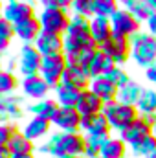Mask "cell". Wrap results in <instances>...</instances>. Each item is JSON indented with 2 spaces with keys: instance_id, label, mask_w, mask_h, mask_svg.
I'll return each mask as SVG.
<instances>
[{
  "instance_id": "52a82bcc",
  "label": "cell",
  "mask_w": 156,
  "mask_h": 158,
  "mask_svg": "<svg viewBox=\"0 0 156 158\" xmlns=\"http://www.w3.org/2000/svg\"><path fill=\"white\" fill-rule=\"evenodd\" d=\"M110 24H112L114 35L125 37V39H132L142 31V22L136 20L125 7H119L110 17Z\"/></svg>"
},
{
  "instance_id": "5bb4252c",
  "label": "cell",
  "mask_w": 156,
  "mask_h": 158,
  "mask_svg": "<svg viewBox=\"0 0 156 158\" xmlns=\"http://www.w3.org/2000/svg\"><path fill=\"white\" fill-rule=\"evenodd\" d=\"M149 136H153V127L145 121V118H142V116L136 119L127 131H123V132L119 134V138H121L129 147L140 143L142 140H145V138H149Z\"/></svg>"
},
{
  "instance_id": "b9f144b4",
  "label": "cell",
  "mask_w": 156,
  "mask_h": 158,
  "mask_svg": "<svg viewBox=\"0 0 156 158\" xmlns=\"http://www.w3.org/2000/svg\"><path fill=\"white\" fill-rule=\"evenodd\" d=\"M13 153L9 149V145H0V158H11Z\"/></svg>"
},
{
  "instance_id": "8d00e7d4",
  "label": "cell",
  "mask_w": 156,
  "mask_h": 158,
  "mask_svg": "<svg viewBox=\"0 0 156 158\" xmlns=\"http://www.w3.org/2000/svg\"><path fill=\"white\" fill-rule=\"evenodd\" d=\"M99 155H101V142L92 140V138H86L83 156L84 158H96V156H99Z\"/></svg>"
},
{
  "instance_id": "d4e9b609",
  "label": "cell",
  "mask_w": 156,
  "mask_h": 158,
  "mask_svg": "<svg viewBox=\"0 0 156 158\" xmlns=\"http://www.w3.org/2000/svg\"><path fill=\"white\" fill-rule=\"evenodd\" d=\"M136 110L140 116H153L156 114V88L154 86H147L143 88L138 103H136Z\"/></svg>"
},
{
  "instance_id": "bcb514c9",
  "label": "cell",
  "mask_w": 156,
  "mask_h": 158,
  "mask_svg": "<svg viewBox=\"0 0 156 158\" xmlns=\"http://www.w3.org/2000/svg\"><path fill=\"white\" fill-rule=\"evenodd\" d=\"M2 9H4V2L0 0V17H2Z\"/></svg>"
},
{
  "instance_id": "816d5d0a",
  "label": "cell",
  "mask_w": 156,
  "mask_h": 158,
  "mask_svg": "<svg viewBox=\"0 0 156 158\" xmlns=\"http://www.w3.org/2000/svg\"><path fill=\"white\" fill-rule=\"evenodd\" d=\"M96 158H103V156H96Z\"/></svg>"
},
{
  "instance_id": "4316f807",
  "label": "cell",
  "mask_w": 156,
  "mask_h": 158,
  "mask_svg": "<svg viewBox=\"0 0 156 158\" xmlns=\"http://www.w3.org/2000/svg\"><path fill=\"white\" fill-rule=\"evenodd\" d=\"M121 7H125L136 20H140V22H147L149 20V17L154 13L151 7H149V4L145 2V0H127Z\"/></svg>"
},
{
  "instance_id": "9c48e42d",
  "label": "cell",
  "mask_w": 156,
  "mask_h": 158,
  "mask_svg": "<svg viewBox=\"0 0 156 158\" xmlns=\"http://www.w3.org/2000/svg\"><path fill=\"white\" fill-rule=\"evenodd\" d=\"M99 50L110 57L117 66H123L130 61V39L119 37V35H112L107 42H103L99 46Z\"/></svg>"
},
{
  "instance_id": "e575fe53",
  "label": "cell",
  "mask_w": 156,
  "mask_h": 158,
  "mask_svg": "<svg viewBox=\"0 0 156 158\" xmlns=\"http://www.w3.org/2000/svg\"><path fill=\"white\" fill-rule=\"evenodd\" d=\"M74 15L84 17V19H92L94 17V0H74L72 7Z\"/></svg>"
},
{
  "instance_id": "5b68a950",
  "label": "cell",
  "mask_w": 156,
  "mask_h": 158,
  "mask_svg": "<svg viewBox=\"0 0 156 158\" xmlns=\"http://www.w3.org/2000/svg\"><path fill=\"white\" fill-rule=\"evenodd\" d=\"M68 63H66V57L64 53H55V55H46L42 57V66H40L39 76L48 85L50 88L53 90L55 86L61 85V79H63V74L66 70Z\"/></svg>"
},
{
  "instance_id": "8992f818",
  "label": "cell",
  "mask_w": 156,
  "mask_h": 158,
  "mask_svg": "<svg viewBox=\"0 0 156 158\" xmlns=\"http://www.w3.org/2000/svg\"><path fill=\"white\" fill-rule=\"evenodd\" d=\"M18 61V74L22 77H30V76H37L42 66V55L35 48V44H22L20 52L17 55Z\"/></svg>"
},
{
  "instance_id": "d6a6232c",
  "label": "cell",
  "mask_w": 156,
  "mask_h": 158,
  "mask_svg": "<svg viewBox=\"0 0 156 158\" xmlns=\"http://www.w3.org/2000/svg\"><path fill=\"white\" fill-rule=\"evenodd\" d=\"M119 7L121 6L117 0H94V17L110 19Z\"/></svg>"
},
{
  "instance_id": "ffe728a7",
  "label": "cell",
  "mask_w": 156,
  "mask_h": 158,
  "mask_svg": "<svg viewBox=\"0 0 156 158\" xmlns=\"http://www.w3.org/2000/svg\"><path fill=\"white\" fill-rule=\"evenodd\" d=\"M103 103H110L116 101L117 98V86H114L105 76H99L96 79H90V86H88Z\"/></svg>"
},
{
  "instance_id": "7a4b0ae2",
  "label": "cell",
  "mask_w": 156,
  "mask_h": 158,
  "mask_svg": "<svg viewBox=\"0 0 156 158\" xmlns=\"http://www.w3.org/2000/svg\"><path fill=\"white\" fill-rule=\"evenodd\" d=\"M130 59L143 70L156 63V37L147 31H140L130 39Z\"/></svg>"
},
{
  "instance_id": "2e32d148",
  "label": "cell",
  "mask_w": 156,
  "mask_h": 158,
  "mask_svg": "<svg viewBox=\"0 0 156 158\" xmlns=\"http://www.w3.org/2000/svg\"><path fill=\"white\" fill-rule=\"evenodd\" d=\"M13 30H15V37L22 40V44H35L37 37L42 33L39 17H31L24 22H18L13 26Z\"/></svg>"
},
{
  "instance_id": "d590c367",
  "label": "cell",
  "mask_w": 156,
  "mask_h": 158,
  "mask_svg": "<svg viewBox=\"0 0 156 158\" xmlns=\"http://www.w3.org/2000/svg\"><path fill=\"white\" fill-rule=\"evenodd\" d=\"M18 125L13 123V121H7V123H0V145H9L11 138L18 132Z\"/></svg>"
},
{
  "instance_id": "1f68e13d",
  "label": "cell",
  "mask_w": 156,
  "mask_h": 158,
  "mask_svg": "<svg viewBox=\"0 0 156 158\" xmlns=\"http://www.w3.org/2000/svg\"><path fill=\"white\" fill-rule=\"evenodd\" d=\"M64 35H90V19L72 15L68 30H66Z\"/></svg>"
},
{
  "instance_id": "f1b7e54d",
  "label": "cell",
  "mask_w": 156,
  "mask_h": 158,
  "mask_svg": "<svg viewBox=\"0 0 156 158\" xmlns=\"http://www.w3.org/2000/svg\"><path fill=\"white\" fill-rule=\"evenodd\" d=\"M18 86H20V81L17 77V74L6 68L0 70V96H13Z\"/></svg>"
},
{
  "instance_id": "d6986e66",
  "label": "cell",
  "mask_w": 156,
  "mask_h": 158,
  "mask_svg": "<svg viewBox=\"0 0 156 158\" xmlns=\"http://www.w3.org/2000/svg\"><path fill=\"white\" fill-rule=\"evenodd\" d=\"M61 83L66 85V86L76 88L79 92H83V90H86L90 86V77L84 74V70L81 66H77V64H68L66 70H64V74H63Z\"/></svg>"
},
{
  "instance_id": "60d3db41",
  "label": "cell",
  "mask_w": 156,
  "mask_h": 158,
  "mask_svg": "<svg viewBox=\"0 0 156 158\" xmlns=\"http://www.w3.org/2000/svg\"><path fill=\"white\" fill-rule=\"evenodd\" d=\"M145 77H147V81H149V83L156 88V63L145 70Z\"/></svg>"
},
{
  "instance_id": "3957f363",
  "label": "cell",
  "mask_w": 156,
  "mask_h": 158,
  "mask_svg": "<svg viewBox=\"0 0 156 158\" xmlns=\"http://www.w3.org/2000/svg\"><path fill=\"white\" fill-rule=\"evenodd\" d=\"M103 116L107 118V121L110 123L112 131L116 132H123L127 131L136 119L140 118L136 107H129V105H123L119 101H110V103H105L103 107Z\"/></svg>"
},
{
  "instance_id": "e0dca14e",
  "label": "cell",
  "mask_w": 156,
  "mask_h": 158,
  "mask_svg": "<svg viewBox=\"0 0 156 158\" xmlns=\"http://www.w3.org/2000/svg\"><path fill=\"white\" fill-rule=\"evenodd\" d=\"M35 48L40 52L42 57L63 53L64 52V39H63V35H53V33L42 31L35 40Z\"/></svg>"
},
{
  "instance_id": "4dcf8cb0",
  "label": "cell",
  "mask_w": 156,
  "mask_h": 158,
  "mask_svg": "<svg viewBox=\"0 0 156 158\" xmlns=\"http://www.w3.org/2000/svg\"><path fill=\"white\" fill-rule=\"evenodd\" d=\"M15 37V30L13 24L9 20H6L4 17H0V57H4L11 46V39Z\"/></svg>"
},
{
  "instance_id": "7dc6e473",
  "label": "cell",
  "mask_w": 156,
  "mask_h": 158,
  "mask_svg": "<svg viewBox=\"0 0 156 158\" xmlns=\"http://www.w3.org/2000/svg\"><path fill=\"white\" fill-rule=\"evenodd\" d=\"M117 2H119V6H123V4H125L127 0H117Z\"/></svg>"
},
{
  "instance_id": "f907efd6",
  "label": "cell",
  "mask_w": 156,
  "mask_h": 158,
  "mask_svg": "<svg viewBox=\"0 0 156 158\" xmlns=\"http://www.w3.org/2000/svg\"><path fill=\"white\" fill-rule=\"evenodd\" d=\"M0 70H2V61H0Z\"/></svg>"
},
{
  "instance_id": "9a60e30c",
  "label": "cell",
  "mask_w": 156,
  "mask_h": 158,
  "mask_svg": "<svg viewBox=\"0 0 156 158\" xmlns=\"http://www.w3.org/2000/svg\"><path fill=\"white\" fill-rule=\"evenodd\" d=\"M103 107H105V103L90 88H86V90L81 92V96H79V99H77V105H76L77 112L83 118H90V116L101 114L103 112Z\"/></svg>"
},
{
  "instance_id": "ee69618b",
  "label": "cell",
  "mask_w": 156,
  "mask_h": 158,
  "mask_svg": "<svg viewBox=\"0 0 156 158\" xmlns=\"http://www.w3.org/2000/svg\"><path fill=\"white\" fill-rule=\"evenodd\" d=\"M147 4H149V7L153 9V11H156V0H145Z\"/></svg>"
},
{
  "instance_id": "f546056e",
  "label": "cell",
  "mask_w": 156,
  "mask_h": 158,
  "mask_svg": "<svg viewBox=\"0 0 156 158\" xmlns=\"http://www.w3.org/2000/svg\"><path fill=\"white\" fill-rule=\"evenodd\" d=\"M129 151H130L132 158H149L151 155L156 153V138L154 136H149V138L142 140L140 143L129 147Z\"/></svg>"
},
{
  "instance_id": "7bdbcfd3",
  "label": "cell",
  "mask_w": 156,
  "mask_h": 158,
  "mask_svg": "<svg viewBox=\"0 0 156 158\" xmlns=\"http://www.w3.org/2000/svg\"><path fill=\"white\" fill-rule=\"evenodd\" d=\"M11 158H35V153H22V155H13Z\"/></svg>"
},
{
  "instance_id": "836d02e7",
  "label": "cell",
  "mask_w": 156,
  "mask_h": 158,
  "mask_svg": "<svg viewBox=\"0 0 156 158\" xmlns=\"http://www.w3.org/2000/svg\"><path fill=\"white\" fill-rule=\"evenodd\" d=\"M105 77L109 79L114 86H117V88L125 86V85L130 81L129 74H127V70H125V66H117V64L112 68V70H109V72L105 74Z\"/></svg>"
},
{
  "instance_id": "30bf717a",
  "label": "cell",
  "mask_w": 156,
  "mask_h": 158,
  "mask_svg": "<svg viewBox=\"0 0 156 158\" xmlns=\"http://www.w3.org/2000/svg\"><path fill=\"white\" fill-rule=\"evenodd\" d=\"M2 17L15 26V24L24 22L31 17H37V13H35V6L26 2V0H6L4 9H2Z\"/></svg>"
},
{
  "instance_id": "74e56055",
  "label": "cell",
  "mask_w": 156,
  "mask_h": 158,
  "mask_svg": "<svg viewBox=\"0 0 156 158\" xmlns=\"http://www.w3.org/2000/svg\"><path fill=\"white\" fill-rule=\"evenodd\" d=\"M42 7H59V9H66L70 11L74 0H40Z\"/></svg>"
},
{
  "instance_id": "6da1fadb",
  "label": "cell",
  "mask_w": 156,
  "mask_h": 158,
  "mask_svg": "<svg viewBox=\"0 0 156 158\" xmlns=\"http://www.w3.org/2000/svg\"><path fill=\"white\" fill-rule=\"evenodd\" d=\"M86 143V136L83 132H53L42 145H39V153L51 158H72L83 156Z\"/></svg>"
},
{
  "instance_id": "f6af8a7d",
  "label": "cell",
  "mask_w": 156,
  "mask_h": 158,
  "mask_svg": "<svg viewBox=\"0 0 156 158\" xmlns=\"http://www.w3.org/2000/svg\"><path fill=\"white\" fill-rule=\"evenodd\" d=\"M153 136L156 138V121H154V125H153Z\"/></svg>"
},
{
  "instance_id": "681fc988",
  "label": "cell",
  "mask_w": 156,
  "mask_h": 158,
  "mask_svg": "<svg viewBox=\"0 0 156 158\" xmlns=\"http://www.w3.org/2000/svg\"><path fill=\"white\" fill-rule=\"evenodd\" d=\"M72 158H84V156H72Z\"/></svg>"
},
{
  "instance_id": "8fae6325",
  "label": "cell",
  "mask_w": 156,
  "mask_h": 158,
  "mask_svg": "<svg viewBox=\"0 0 156 158\" xmlns=\"http://www.w3.org/2000/svg\"><path fill=\"white\" fill-rule=\"evenodd\" d=\"M81 132L86 138H92V140H97V142H105L107 138H110L112 127H110V123L107 121V118L101 112V114H96V116H90V118H83Z\"/></svg>"
},
{
  "instance_id": "603a6c76",
  "label": "cell",
  "mask_w": 156,
  "mask_h": 158,
  "mask_svg": "<svg viewBox=\"0 0 156 158\" xmlns=\"http://www.w3.org/2000/svg\"><path fill=\"white\" fill-rule=\"evenodd\" d=\"M143 88H145V86H142L138 81L130 79L125 86L117 88L116 101L123 103V105H129V107H136V103H138V99H140V96H142Z\"/></svg>"
},
{
  "instance_id": "7c38bea8",
  "label": "cell",
  "mask_w": 156,
  "mask_h": 158,
  "mask_svg": "<svg viewBox=\"0 0 156 158\" xmlns=\"http://www.w3.org/2000/svg\"><path fill=\"white\" fill-rule=\"evenodd\" d=\"M81 121L83 116L76 107H59L55 118L51 119V125L59 132H81Z\"/></svg>"
},
{
  "instance_id": "484cf974",
  "label": "cell",
  "mask_w": 156,
  "mask_h": 158,
  "mask_svg": "<svg viewBox=\"0 0 156 158\" xmlns=\"http://www.w3.org/2000/svg\"><path fill=\"white\" fill-rule=\"evenodd\" d=\"M53 94H55V101L59 103V107H76L79 96H81L79 90L72 88V86H66L63 83L53 88Z\"/></svg>"
},
{
  "instance_id": "cb8c5ba5",
  "label": "cell",
  "mask_w": 156,
  "mask_h": 158,
  "mask_svg": "<svg viewBox=\"0 0 156 158\" xmlns=\"http://www.w3.org/2000/svg\"><path fill=\"white\" fill-rule=\"evenodd\" d=\"M130 151H129V145L117 136V138H107L105 142H101V155L103 158H127Z\"/></svg>"
},
{
  "instance_id": "f35d334b",
  "label": "cell",
  "mask_w": 156,
  "mask_h": 158,
  "mask_svg": "<svg viewBox=\"0 0 156 158\" xmlns=\"http://www.w3.org/2000/svg\"><path fill=\"white\" fill-rule=\"evenodd\" d=\"M7 103H9V96H0V123H7L9 121L7 110H6Z\"/></svg>"
},
{
  "instance_id": "83f0119b",
  "label": "cell",
  "mask_w": 156,
  "mask_h": 158,
  "mask_svg": "<svg viewBox=\"0 0 156 158\" xmlns=\"http://www.w3.org/2000/svg\"><path fill=\"white\" fill-rule=\"evenodd\" d=\"M9 149L13 155H22V153H35L37 151V143L31 142L30 138H26L20 131L11 138L9 142Z\"/></svg>"
},
{
  "instance_id": "ac0fdd59",
  "label": "cell",
  "mask_w": 156,
  "mask_h": 158,
  "mask_svg": "<svg viewBox=\"0 0 156 158\" xmlns=\"http://www.w3.org/2000/svg\"><path fill=\"white\" fill-rule=\"evenodd\" d=\"M50 131H51V121L42 119V118H35V116H31L24 123V127L20 129V132L26 138H30L31 142H35V143L39 140H42V138H46L50 134Z\"/></svg>"
},
{
  "instance_id": "4fadbf2b",
  "label": "cell",
  "mask_w": 156,
  "mask_h": 158,
  "mask_svg": "<svg viewBox=\"0 0 156 158\" xmlns=\"http://www.w3.org/2000/svg\"><path fill=\"white\" fill-rule=\"evenodd\" d=\"M20 90H22V96L24 98H30L33 101H40V99L50 98L48 94L51 92L50 85L40 77L39 74L37 76H30V77H22V81H20Z\"/></svg>"
},
{
  "instance_id": "ab89813d",
  "label": "cell",
  "mask_w": 156,
  "mask_h": 158,
  "mask_svg": "<svg viewBox=\"0 0 156 158\" xmlns=\"http://www.w3.org/2000/svg\"><path fill=\"white\" fill-rule=\"evenodd\" d=\"M145 26H147V33L153 35V37H156V11L149 17V20L145 22Z\"/></svg>"
},
{
  "instance_id": "44dd1931",
  "label": "cell",
  "mask_w": 156,
  "mask_h": 158,
  "mask_svg": "<svg viewBox=\"0 0 156 158\" xmlns=\"http://www.w3.org/2000/svg\"><path fill=\"white\" fill-rule=\"evenodd\" d=\"M90 35H92V39H94V42H96L97 46H101L103 42H107V40L114 35L110 19H105V17H92V19H90Z\"/></svg>"
},
{
  "instance_id": "c3c4849f",
  "label": "cell",
  "mask_w": 156,
  "mask_h": 158,
  "mask_svg": "<svg viewBox=\"0 0 156 158\" xmlns=\"http://www.w3.org/2000/svg\"><path fill=\"white\" fill-rule=\"evenodd\" d=\"M149 158H156V153H154V155H151V156H149Z\"/></svg>"
},
{
  "instance_id": "ba28073f",
  "label": "cell",
  "mask_w": 156,
  "mask_h": 158,
  "mask_svg": "<svg viewBox=\"0 0 156 158\" xmlns=\"http://www.w3.org/2000/svg\"><path fill=\"white\" fill-rule=\"evenodd\" d=\"M114 66H116V63H114L110 57H107L99 48L94 50V52H90L88 55H84V59L81 61V68L84 70V74L90 79L105 76V74H107L109 70H112Z\"/></svg>"
},
{
  "instance_id": "277c9868",
  "label": "cell",
  "mask_w": 156,
  "mask_h": 158,
  "mask_svg": "<svg viewBox=\"0 0 156 158\" xmlns=\"http://www.w3.org/2000/svg\"><path fill=\"white\" fill-rule=\"evenodd\" d=\"M70 19L72 15L66 9H59V7H42V11L39 13L42 31L53 33V35H64L68 30Z\"/></svg>"
},
{
  "instance_id": "7402d4cb",
  "label": "cell",
  "mask_w": 156,
  "mask_h": 158,
  "mask_svg": "<svg viewBox=\"0 0 156 158\" xmlns=\"http://www.w3.org/2000/svg\"><path fill=\"white\" fill-rule=\"evenodd\" d=\"M26 110L35 116V118H42V119H51L55 118L57 110H59V103L55 101V98H46V99H40V101H33L31 105L26 107Z\"/></svg>"
}]
</instances>
